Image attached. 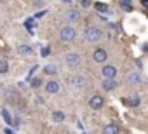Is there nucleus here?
Listing matches in <instances>:
<instances>
[{"instance_id": "f257e3e1", "label": "nucleus", "mask_w": 148, "mask_h": 134, "mask_svg": "<svg viewBox=\"0 0 148 134\" xmlns=\"http://www.w3.org/2000/svg\"><path fill=\"white\" fill-rule=\"evenodd\" d=\"M64 61L68 64V68H77V66H80V63H82V59H80V56L77 52H68Z\"/></svg>"}, {"instance_id": "f03ea898", "label": "nucleus", "mask_w": 148, "mask_h": 134, "mask_svg": "<svg viewBox=\"0 0 148 134\" xmlns=\"http://www.w3.org/2000/svg\"><path fill=\"white\" fill-rule=\"evenodd\" d=\"M84 37H86V40H87V42H98V40L101 38V31H99L96 26H89V28L86 30Z\"/></svg>"}, {"instance_id": "7ed1b4c3", "label": "nucleus", "mask_w": 148, "mask_h": 134, "mask_svg": "<svg viewBox=\"0 0 148 134\" xmlns=\"http://www.w3.org/2000/svg\"><path fill=\"white\" fill-rule=\"evenodd\" d=\"M61 40H64V42H71L73 38H75V28L73 26H64L63 30H61Z\"/></svg>"}, {"instance_id": "20e7f679", "label": "nucleus", "mask_w": 148, "mask_h": 134, "mask_svg": "<svg viewBox=\"0 0 148 134\" xmlns=\"http://www.w3.org/2000/svg\"><path fill=\"white\" fill-rule=\"evenodd\" d=\"M86 84H87V79H86L84 75H75V77L71 79V85H73V87H77V89L86 87Z\"/></svg>"}, {"instance_id": "39448f33", "label": "nucleus", "mask_w": 148, "mask_h": 134, "mask_svg": "<svg viewBox=\"0 0 148 134\" xmlns=\"http://www.w3.org/2000/svg\"><path fill=\"white\" fill-rule=\"evenodd\" d=\"M92 57H94V61H98V63H105L106 57H108V54H106L105 49H96L94 54H92Z\"/></svg>"}, {"instance_id": "423d86ee", "label": "nucleus", "mask_w": 148, "mask_h": 134, "mask_svg": "<svg viewBox=\"0 0 148 134\" xmlns=\"http://www.w3.org/2000/svg\"><path fill=\"white\" fill-rule=\"evenodd\" d=\"M103 75H105V79H113L117 75V68L112 66V64H106L105 68H103Z\"/></svg>"}, {"instance_id": "0eeeda50", "label": "nucleus", "mask_w": 148, "mask_h": 134, "mask_svg": "<svg viewBox=\"0 0 148 134\" xmlns=\"http://www.w3.org/2000/svg\"><path fill=\"white\" fill-rule=\"evenodd\" d=\"M89 105H91L92 110H99V108L103 106V98H101V96H92L91 101H89Z\"/></svg>"}, {"instance_id": "6e6552de", "label": "nucleus", "mask_w": 148, "mask_h": 134, "mask_svg": "<svg viewBox=\"0 0 148 134\" xmlns=\"http://www.w3.org/2000/svg\"><path fill=\"white\" fill-rule=\"evenodd\" d=\"M101 87H103L105 91H113V89L117 87V82H115L113 79H105V80L101 82Z\"/></svg>"}, {"instance_id": "1a4fd4ad", "label": "nucleus", "mask_w": 148, "mask_h": 134, "mask_svg": "<svg viewBox=\"0 0 148 134\" xmlns=\"http://www.w3.org/2000/svg\"><path fill=\"white\" fill-rule=\"evenodd\" d=\"M45 91H47L49 94H54V92L59 91V84H58L56 80H49V82L45 84Z\"/></svg>"}, {"instance_id": "9d476101", "label": "nucleus", "mask_w": 148, "mask_h": 134, "mask_svg": "<svg viewBox=\"0 0 148 134\" xmlns=\"http://www.w3.org/2000/svg\"><path fill=\"white\" fill-rule=\"evenodd\" d=\"M127 82H131V84H141L143 82V77L139 73H129L127 75Z\"/></svg>"}, {"instance_id": "9b49d317", "label": "nucleus", "mask_w": 148, "mask_h": 134, "mask_svg": "<svg viewBox=\"0 0 148 134\" xmlns=\"http://www.w3.org/2000/svg\"><path fill=\"white\" fill-rule=\"evenodd\" d=\"M125 105H127V106H138V105H139V96H138V94L129 96V98L125 99Z\"/></svg>"}, {"instance_id": "f8f14e48", "label": "nucleus", "mask_w": 148, "mask_h": 134, "mask_svg": "<svg viewBox=\"0 0 148 134\" xmlns=\"http://www.w3.org/2000/svg\"><path fill=\"white\" fill-rule=\"evenodd\" d=\"M64 18H66L68 21H77V19H79V12H77L75 9H70V11H66Z\"/></svg>"}, {"instance_id": "ddd939ff", "label": "nucleus", "mask_w": 148, "mask_h": 134, "mask_svg": "<svg viewBox=\"0 0 148 134\" xmlns=\"http://www.w3.org/2000/svg\"><path fill=\"white\" fill-rule=\"evenodd\" d=\"M105 134H119V127L115 124H108L105 127Z\"/></svg>"}, {"instance_id": "4468645a", "label": "nucleus", "mask_w": 148, "mask_h": 134, "mask_svg": "<svg viewBox=\"0 0 148 134\" xmlns=\"http://www.w3.org/2000/svg\"><path fill=\"white\" fill-rule=\"evenodd\" d=\"M18 52H19L21 56H28V54H32V47H30V45H19V47H18Z\"/></svg>"}, {"instance_id": "2eb2a0df", "label": "nucleus", "mask_w": 148, "mask_h": 134, "mask_svg": "<svg viewBox=\"0 0 148 134\" xmlns=\"http://www.w3.org/2000/svg\"><path fill=\"white\" fill-rule=\"evenodd\" d=\"M94 7L98 12H108V5L105 2H98V4H94Z\"/></svg>"}, {"instance_id": "dca6fc26", "label": "nucleus", "mask_w": 148, "mask_h": 134, "mask_svg": "<svg viewBox=\"0 0 148 134\" xmlns=\"http://www.w3.org/2000/svg\"><path fill=\"white\" fill-rule=\"evenodd\" d=\"M9 70V63L5 59H0V73H7Z\"/></svg>"}, {"instance_id": "f3484780", "label": "nucleus", "mask_w": 148, "mask_h": 134, "mask_svg": "<svg viewBox=\"0 0 148 134\" xmlns=\"http://www.w3.org/2000/svg\"><path fill=\"white\" fill-rule=\"evenodd\" d=\"M52 118H54L56 122H63V120H64V113H63V111H54V113H52Z\"/></svg>"}, {"instance_id": "a211bd4d", "label": "nucleus", "mask_w": 148, "mask_h": 134, "mask_svg": "<svg viewBox=\"0 0 148 134\" xmlns=\"http://www.w3.org/2000/svg\"><path fill=\"white\" fill-rule=\"evenodd\" d=\"M2 117H4L5 124H9V125H14V124H12V120H11V115L7 113V110H2Z\"/></svg>"}, {"instance_id": "6ab92c4d", "label": "nucleus", "mask_w": 148, "mask_h": 134, "mask_svg": "<svg viewBox=\"0 0 148 134\" xmlns=\"http://www.w3.org/2000/svg\"><path fill=\"white\" fill-rule=\"evenodd\" d=\"M47 75H54L56 73V68H54V66H45V70H44Z\"/></svg>"}, {"instance_id": "aec40b11", "label": "nucleus", "mask_w": 148, "mask_h": 134, "mask_svg": "<svg viewBox=\"0 0 148 134\" xmlns=\"http://www.w3.org/2000/svg\"><path fill=\"white\" fill-rule=\"evenodd\" d=\"M49 52H51V49L49 47H42V51H40V54L45 57V56H49Z\"/></svg>"}, {"instance_id": "412c9836", "label": "nucleus", "mask_w": 148, "mask_h": 134, "mask_svg": "<svg viewBox=\"0 0 148 134\" xmlns=\"http://www.w3.org/2000/svg\"><path fill=\"white\" fill-rule=\"evenodd\" d=\"M120 7L122 9H131V2H120Z\"/></svg>"}, {"instance_id": "4be33fe9", "label": "nucleus", "mask_w": 148, "mask_h": 134, "mask_svg": "<svg viewBox=\"0 0 148 134\" xmlns=\"http://www.w3.org/2000/svg\"><path fill=\"white\" fill-rule=\"evenodd\" d=\"M7 99H9V101H14V91H9V92H7Z\"/></svg>"}, {"instance_id": "5701e85b", "label": "nucleus", "mask_w": 148, "mask_h": 134, "mask_svg": "<svg viewBox=\"0 0 148 134\" xmlns=\"http://www.w3.org/2000/svg\"><path fill=\"white\" fill-rule=\"evenodd\" d=\"M25 25H26V28L30 30V28H32V25H33V21H32V19H26V23H25Z\"/></svg>"}, {"instance_id": "b1692460", "label": "nucleus", "mask_w": 148, "mask_h": 134, "mask_svg": "<svg viewBox=\"0 0 148 134\" xmlns=\"http://www.w3.org/2000/svg\"><path fill=\"white\" fill-rule=\"evenodd\" d=\"M32 85H33V87H38V85H40V80H38V79H35V80L32 82Z\"/></svg>"}, {"instance_id": "393cba45", "label": "nucleus", "mask_w": 148, "mask_h": 134, "mask_svg": "<svg viewBox=\"0 0 148 134\" xmlns=\"http://www.w3.org/2000/svg\"><path fill=\"white\" fill-rule=\"evenodd\" d=\"M82 5H84V7H89V5H91V2H87V0H84V2H82Z\"/></svg>"}, {"instance_id": "a878e982", "label": "nucleus", "mask_w": 148, "mask_h": 134, "mask_svg": "<svg viewBox=\"0 0 148 134\" xmlns=\"http://www.w3.org/2000/svg\"><path fill=\"white\" fill-rule=\"evenodd\" d=\"M44 14H45V11H40V12H37V18H42Z\"/></svg>"}]
</instances>
